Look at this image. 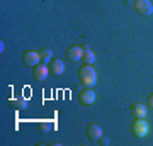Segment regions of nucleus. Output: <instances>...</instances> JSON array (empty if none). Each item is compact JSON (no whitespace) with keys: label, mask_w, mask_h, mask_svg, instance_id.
<instances>
[{"label":"nucleus","mask_w":153,"mask_h":146,"mask_svg":"<svg viewBox=\"0 0 153 146\" xmlns=\"http://www.w3.org/2000/svg\"><path fill=\"white\" fill-rule=\"evenodd\" d=\"M39 56H41V63H48V61L53 60V51L49 48H43L39 51Z\"/></svg>","instance_id":"9b49d317"},{"label":"nucleus","mask_w":153,"mask_h":146,"mask_svg":"<svg viewBox=\"0 0 153 146\" xmlns=\"http://www.w3.org/2000/svg\"><path fill=\"white\" fill-rule=\"evenodd\" d=\"M65 56L68 61H80L83 56V48L82 46H70V48L66 49Z\"/></svg>","instance_id":"0eeeda50"},{"label":"nucleus","mask_w":153,"mask_h":146,"mask_svg":"<svg viewBox=\"0 0 153 146\" xmlns=\"http://www.w3.org/2000/svg\"><path fill=\"white\" fill-rule=\"evenodd\" d=\"M12 105L17 107L19 110H24V109H27V100H26L24 97H17V99L12 100Z\"/></svg>","instance_id":"ddd939ff"},{"label":"nucleus","mask_w":153,"mask_h":146,"mask_svg":"<svg viewBox=\"0 0 153 146\" xmlns=\"http://www.w3.org/2000/svg\"><path fill=\"white\" fill-rule=\"evenodd\" d=\"M38 129L41 131V133H48V131L53 129V124H51L49 121H41V122H38Z\"/></svg>","instance_id":"4468645a"},{"label":"nucleus","mask_w":153,"mask_h":146,"mask_svg":"<svg viewBox=\"0 0 153 146\" xmlns=\"http://www.w3.org/2000/svg\"><path fill=\"white\" fill-rule=\"evenodd\" d=\"M133 9L143 17H148L153 14V5L150 0H133Z\"/></svg>","instance_id":"7ed1b4c3"},{"label":"nucleus","mask_w":153,"mask_h":146,"mask_svg":"<svg viewBox=\"0 0 153 146\" xmlns=\"http://www.w3.org/2000/svg\"><path fill=\"white\" fill-rule=\"evenodd\" d=\"M129 110H131V114L134 117H146V107L143 104H133L129 107Z\"/></svg>","instance_id":"9d476101"},{"label":"nucleus","mask_w":153,"mask_h":146,"mask_svg":"<svg viewBox=\"0 0 153 146\" xmlns=\"http://www.w3.org/2000/svg\"><path fill=\"white\" fill-rule=\"evenodd\" d=\"M51 146H61V143H60V141H53V143H51Z\"/></svg>","instance_id":"f3484780"},{"label":"nucleus","mask_w":153,"mask_h":146,"mask_svg":"<svg viewBox=\"0 0 153 146\" xmlns=\"http://www.w3.org/2000/svg\"><path fill=\"white\" fill-rule=\"evenodd\" d=\"M148 131H150V126H148V122L145 121V117H136L134 119V122L131 124V133L133 136H136V138H146Z\"/></svg>","instance_id":"f03ea898"},{"label":"nucleus","mask_w":153,"mask_h":146,"mask_svg":"<svg viewBox=\"0 0 153 146\" xmlns=\"http://www.w3.org/2000/svg\"><path fill=\"white\" fill-rule=\"evenodd\" d=\"M99 143H100V145H102V146H107V145H109V139H107V138H104V136H102V138L99 139Z\"/></svg>","instance_id":"dca6fc26"},{"label":"nucleus","mask_w":153,"mask_h":146,"mask_svg":"<svg viewBox=\"0 0 153 146\" xmlns=\"http://www.w3.org/2000/svg\"><path fill=\"white\" fill-rule=\"evenodd\" d=\"M82 61H83V65H94V61H95V54H94L92 51H90V49L83 51Z\"/></svg>","instance_id":"f8f14e48"},{"label":"nucleus","mask_w":153,"mask_h":146,"mask_svg":"<svg viewBox=\"0 0 153 146\" xmlns=\"http://www.w3.org/2000/svg\"><path fill=\"white\" fill-rule=\"evenodd\" d=\"M49 75V66L46 63H39L33 68V76L36 78L38 82H44Z\"/></svg>","instance_id":"423d86ee"},{"label":"nucleus","mask_w":153,"mask_h":146,"mask_svg":"<svg viewBox=\"0 0 153 146\" xmlns=\"http://www.w3.org/2000/svg\"><path fill=\"white\" fill-rule=\"evenodd\" d=\"M49 71H51L53 75H63V73H65V63L61 60H51Z\"/></svg>","instance_id":"1a4fd4ad"},{"label":"nucleus","mask_w":153,"mask_h":146,"mask_svg":"<svg viewBox=\"0 0 153 146\" xmlns=\"http://www.w3.org/2000/svg\"><path fill=\"white\" fill-rule=\"evenodd\" d=\"M146 105L150 109H153V93H150V95H148V99H146Z\"/></svg>","instance_id":"2eb2a0df"},{"label":"nucleus","mask_w":153,"mask_h":146,"mask_svg":"<svg viewBox=\"0 0 153 146\" xmlns=\"http://www.w3.org/2000/svg\"><path fill=\"white\" fill-rule=\"evenodd\" d=\"M22 63L29 68H34L36 65L41 63V56H39V51H33V49H27L22 53Z\"/></svg>","instance_id":"20e7f679"},{"label":"nucleus","mask_w":153,"mask_h":146,"mask_svg":"<svg viewBox=\"0 0 153 146\" xmlns=\"http://www.w3.org/2000/svg\"><path fill=\"white\" fill-rule=\"evenodd\" d=\"M78 102L82 105H90L95 102V92H94L90 87H83L82 90L78 92Z\"/></svg>","instance_id":"39448f33"},{"label":"nucleus","mask_w":153,"mask_h":146,"mask_svg":"<svg viewBox=\"0 0 153 146\" xmlns=\"http://www.w3.org/2000/svg\"><path fill=\"white\" fill-rule=\"evenodd\" d=\"M78 78H80L83 87H94L97 83V73L92 68V65H83L78 70Z\"/></svg>","instance_id":"f257e3e1"},{"label":"nucleus","mask_w":153,"mask_h":146,"mask_svg":"<svg viewBox=\"0 0 153 146\" xmlns=\"http://www.w3.org/2000/svg\"><path fill=\"white\" fill-rule=\"evenodd\" d=\"M87 136L92 141H99L102 138V129H100V126L95 124V122H90V124L87 126Z\"/></svg>","instance_id":"6e6552de"}]
</instances>
